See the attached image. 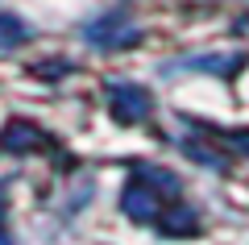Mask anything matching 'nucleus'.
<instances>
[{
    "mask_svg": "<svg viewBox=\"0 0 249 245\" xmlns=\"http://www.w3.org/2000/svg\"><path fill=\"white\" fill-rule=\"evenodd\" d=\"M0 146L9 150V154H29V150H42L46 146V133L29 121H9L4 133H0Z\"/></svg>",
    "mask_w": 249,
    "mask_h": 245,
    "instance_id": "nucleus-4",
    "label": "nucleus"
},
{
    "mask_svg": "<svg viewBox=\"0 0 249 245\" xmlns=\"http://www.w3.org/2000/svg\"><path fill=\"white\" fill-rule=\"evenodd\" d=\"M183 67L191 71H212V75H232L241 67V54H199V58H187Z\"/></svg>",
    "mask_w": 249,
    "mask_h": 245,
    "instance_id": "nucleus-5",
    "label": "nucleus"
},
{
    "mask_svg": "<svg viewBox=\"0 0 249 245\" xmlns=\"http://www.w3.org/2000/svg\"><path fill=\"white\" fill-rule=\"evenodd\" d=\"M121 212L129 220H154L158 216V191L145 187V179H133V183L124 187V195H121Z\"/></svg>",
    "mask_w": 249,
    "mask_h": 245,
    "instance_id": "nucleus-3",
    "label": "nucleus"
},
{
    "mask_svg": "<svg viewBox=\"0 0 249 245\" xmlns=\"http://www.w3.org/2000/svg\"><path fill=\"white\" fill-rule=\"evenodd\" d=\"M29 38V25L13 13H0V46H13V42H25Z\"/></svg>",
    "mask_w": 249,
    "mask_h": 245,
    "instance_id": "nucleus-6",
    "label": "nucleus"
},
{
    "mask_svg": "<svg viewBox=\"0 0 249 245\" xmlns=\"http://www.w3.org/2000/svg\"><path fill=\"white\" fill-rule=\"evenodd\" d=\"M79 38L91 42V46H100V50H129V46L142 42V25L129 21L124 13H104V17L88 21L79 29Z\"/></svg>",
    "mask_w": 249,
    "mask_h": 245,
    "instance_id": "nucleus-1",
    "label": "nucleus"
},
{
    "mask_svg": "<svg viewBox=\"0 0 249 245\" xmlns=\"http://www.w3.org/2000/svg\"><path fill=\"white\" fill-rule=\"evenodd\" d=\"M108 108H112L116 121L137 125V121H145L154 113V96H150V88H142L133 79H112L108 83Z\"/></svg>",
    "mask_w": 249,
    "mask_h": 245,
    "instance_id": "nucleus-2",
    "label": "nucleus"
}]
</instances>
